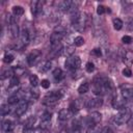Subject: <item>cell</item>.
Wrapping results in <instances>:
<instances>
[{"label":"cell","instance_id":"6da1fadb","mask_svg":"<svg viewBox=\"0 0 133 133\" xmlns=\"http://www.w3.org/2000/svg\"><path fill=\"white\" fill-rule=\"evenodd\" d=\"M92 89L96 96H102L113 89L112 81L104 76H97L92 81Z\"/></svg>","mask_w":133,"mask_h":133},{"label":"cell","instance_id":"7a4b0ae2","mask_svg":"<svg viewBox=\"0 0 133 133\" xmlns=\"http://www.w3.org/2000/svg\"><path fill=\"white\" fill-rule=\"evenodd\" d=\"M71 21H72V25L74 29L79 32L84 31L85 28L88 26V18L86 17L85 14L80 12V11H76L72 14Z\"/></svg>","mask_w":133,"mask_h":133},{"label":"cell","instance_id":"3957f363","mask_svg":"<svg viewBox=\"0 0 133 133\" xmlns=\"http://www.w3.org/2000/svg\"><path fill=\"white\" fill-rule=\"evenodd\" d=\"M63 96V91L62 90H54L50 94H48L44 100H43V105L47 106V107H52V106H55L58 101L62 98Z\"/></svg>","mask_w":133,"mask_h":133},{"label":"cell","instance_id":"277c9868","mask_svg":"<svg viewBox=\"0 0 133 133\" xmlns=\"http://www.w3.org/2000/svg\"><path fill=\"white\" fill-rule=\"evenodd\" d=\"M130 116H131V113H130V108H123L119 110V112L113 117V122L115 125L117 126H122L124 125L125 123H128L130 121Z\"/></svg>","mask_w":133,"mask_h":133},{"label":"cell","instance_id":"5b68a950","mask_svg":"<svg viewBox=\"0 0 133 133\" xmlns=\"http://www.w3.org/2000/svg\"><path fill=\"white\" fill-rule=\"evenodd\" d=\"M65 34H66V32H65V28L64 27H62V26L55 27L54 31L52 32V34L50 36V43H51V45L60 43V41L65 36Z\"/></svg>","mask_w":133,"mask_h":133},{"label":"cell","instance_id":"8992f818","mask_svg":"<svg viewBox=\"0 0 133 133\" xmlns=\"http://www.w3.org/2000/svg\"><path fill=\"white\" fill-rule=\"evenodd\" d=\"M80 64H81V59L77 55H73V56L68 57L65 62H64L65 69L71 71V72H74V71L78 70L80 68Z\"/></svg>","mask_w":133,"mask_h":133},{"label":"cell","instance_id":"52a82bcc","mask_svg":"<svg viewBox=\"0 0 133 133\" xmlns=\"http://www.w3.org/2000/svg\"><path fill=\"white\" fill-rule=\"evenodd\" d=\"M119 91L122 95V98L125 100L133 99V85L129 83H124L119 86Z\"/></svg>","mask_w":133,"mask_h":133},{"label":"cell","instance_id":"ba28073f","mask_svg":"<svg viewBox=\"0 0 133 133\" xmlns=\"http://www.w3.org/2000/svg\"><path fill=\"white\" fill-rule=\"evenodd\" d=\"M101 118H102L101 113L98 112V111H94V112H91V113L86 117L85 123H86V125H87L88 127H91V126L98 125V124L100 123Z\"/></svg>","mask_w":133,"mask_h":133},{"label":"cell","instance_id":"9c48e42d","mask_svg":"<svg viewBox=\"0 0 133 133\" xmlns=\"http://www.w3.org/2000/svg\"><path fill=\"white\" fill-rule=\"evenodd\" d=\"M41 55H42V53H41L39 50H33V51L30 52V53L28 54V56H27V63H28L30 66H32L33 64H35V63L37 62V60L39 59Z\"/></svg>","mask_w":133,"mask_h":133},{"label":"cell","instance_id":"30bf717a","mask_svg":"<svg viewBox=\"0 0 133 133\" xmlns=\"http://www.w3.org/2000/svg\"><path fill=\"white\" fill-rule=\"evenodd\" d=\"M102 104H103V100L101 98H90L86 100L84 105L86 108H99L100 106H102Z\"/></svg>","mask_w":133,"mask_h":133},{"label":"cell","instance_id":"8fae6325","mask_svg":"<svg viewBox=\"0 0 133 133\" xmlns=\"http://www.w3.org/2000/svg\"><path fill=\"white\" fill-rule=\"evenodd\" d=\"M43 5L44 2L43 1H32L31 2V12L33 14V16H38L43 9Z\"/></svg>","mask_w":133,"mask_h":133},{"label":"cell","instance_id":"7c38bea8","mask_svg":"<svg viewBox=\"0 0 133 133\" xmlns=\"http://www.w3.org/2000/svg\"><path fill=\"white\" fill-rule=\"evenodd\" d=\"M29 41H30V34H29V31L27 28H23L21 30V33H20V42L26 47L28 44H29Z\"/></svg>","mask_w":133,"mask_h":133},{"label":"cell","instance_id":"4fadbf2b","mask_svg":"<svg viewBox=\"0 0 133 133\" xmlns=\"http://www.w3.org/2000/svg\"><path fill=\"white\" fill-rule=\"evenodd\" d=\"M82 105H83V103H82L80 100H75V101L71 102V104H70V106H69V110H70L73 114H75V113H77V112L81 109Z\"/></svg>","mask_w":133,"mask_h":133},{"label":"cell","instance_id":"5bb4252c","mask_svg":"<svg viewBox=\"0 0 133 133\" xmlns=\"http://www.w3.org/2000/svg\"><path fill=\"white\" fill-rule=\"evenodd\" d=\"M27 108H28V103L26 101H22V102L19 103V105H18V107H17V109L15 111V114L17 116H21L26 112Z\"/></svg>","mask_w":133,"mask_h":133},{"label":"cell","instance_id":"9a60e30c","mask_svg":"<svg viewBox=\"0 0 133 133\" xmlns=\"http://www.w3.org/2000/svg\"><path fill=\"white\" fill-rule=\"evenodd\" d=\"M18 87H19V78L17 76H12L10 78V81H9V86L7 88V90L16 94V91L18 90Z\"/></svg>","mask_w":133,"mask_h":133},{"label":"cell","instance_id":"2e32d148","mask_svg":"<svg viewBox=\"0 0 133 133\" xmlns=\"http://www.w3.org/2000/svg\"><path fill=\"white\" fill-rule=\"evenodd\" d=\"M122 58H123V61L127 65H131L133 63V52L132 51H124Z\"/></svg>","mask_w":133,"mask_h":133},{"label":"cell","instance_id":"e0dca14e","mask_svg":"<svg viewBox=\"0 0 133 133\" xmlns=\"http://www.w3.org/2000/svg\"><path fill=\"white\" fill-rule=\"evenodd\" d=\"M72 114L73 113L69 109H61L58 112V119L61 121V122H65L72 116Z\"/></svg>","mask_w":133,"mask_h":133},{"label":"cell","instance_id":"ac0fdd59","mask_svg":"<svg viewBox=\"0 0 133 133\" xmlns=\"http://www.w3.org/2000/svg\"><path fill=\"white\" fill-rule=\"evenodd\" d=\"M72 4H73V1L63 0V1H60L58 3V8L61 11H70V9L72 7Z\"/></svg>","mask_w":133,"mask_h":133},{"label":"cell","instance_id":"d6986e66","mask_svg":"<svg viewBox=\"0 0 133 133\" xmlns=\"http://www.w3.org/2000/svg\"><path fill=\"white\" fill-rule=\"evenodd\" d=\"M1 128H2V131H3L4 133H11L12 130H14V124H12L11 121L6 119V121H4V122L2 123Z\"/></svg>","mask_w":133,"mask_h":133},{"label":"cell","instance_id":"ffe728a7","mask_svg":"<svg viewBox=\"0 0 133 133\" xmlns=\"http://www.w3.org/2000/svg\"><path fill=\"white\" fill-rule=\"evenodd\" d=\"M125 104H126V100L124 98L122 100L121 99H117V98H114L113 101H112V106H113L114 109L121 110V109L125 108Z\"/></svg>","mask_w":133,"mask_h":133},{"label":"cell","instance_id":"44dd1931","mask_svg":"<svg viewBox=\"0 0 133 133\" xmlns=\"http://www.w3.org/2000/svg\"><path fill=\"white\" fill-rule=\"evenodd\" d=\"M51 66H52V62H51L50 60H45V61H43V62L39 64L38 71H39L41 73H46V72H48V71L51 69Z\"/></svg>","mask_w":133,"mask_h":133},{"label":"cell","instance_id":"7402d4cb","mask_svg":"<svg viewBox=\"0 0 133 133\" xmlns=\"http://www.w3.org/2000/svg\"><path fill=\"white\" fill-rule=\"evenodd\" d=\"M9 29H10V33H11V36L12 37H17L20 35V31H19V26L18 24L16 23V21H14L10 25H9Z\"/></svg>","mask_w":133,"mask_h":133},{"label":"cell","instance_id":"603a6c76","mask_svg":"<svg viewBox=\"0 0 133 133\" xmlns=\"http://www.w3.org/2000/svg\"><path fill=\"white\" fill-rule=\"evenodd\" d=\"M53 78H54V80L56 81V82H59L60 80H62L63 79V77H64V75H63V73H62V71L60 70V69H55L54 71H53Z\"/></svg>","mask_w":133,"mask_h":133},{"label":"cell","instance_id":"cb8c5ba5","mask_svg":"<svg viewBox=\"0 0 133 133\" xmlns=\"http://www.w3.org/2000/svg\"><path fill=\"white\" fill-rule=\"evenodd\" d=\"M20 100H21V96H20V94L17 91L16 94H14V95H11L10 97H8L7 103L10 104V105H12V104H17L18 102H20Z\"/></svg>","mask_w":133,"mask_h":133},{"label":"cell","instance_id":"d4e9b609","mask_svg":"<svg viewBox=\"0 0 133 133\" xmlns=\"http://www.w3.org/2000/svg\"><path fill=\"white\" fill-rule=\"evenodd\" d=\"M73 53H74V47L70 46V45L66 46V47H63V49L61 51V55L66 56V58L70 57V56H73Z\"/></svg>","mask_w":133,"mask_h":133},{"label":"cell","instance_id":"484cf974","mask_svg":"<svg viewBox=\"0 0 133 133\" xmlns=\"http://www.w3.org/2000/svg\"><path fill=\"white\" fill-rule=\"evenodd\" d=\"M15 75V70L12 68H6L3 72H2V79H5V78H8V77H12Z\"/></svg>","mask_w":133,"mask_h":133},{"label":"cell","instance_id":"4316f807","mask_svg":"<svg viewBox=\"0 0 133 133\" xmlns=\"http://www.w3.org/2000/svg\"><path fill=\"white\" fill-rule=\"evenodd\" d=\"M88 89H89V83H88V82H84V83H82V84L78 87V92H79L80 95H82V94L87 92Z\"/></svg>","mask_w":133,"mask_h":133},{"label":"cell","instance_id":"83f0119b","mask_svg":"<svg viewBox=\"0 0 133 133\" xmlns=\"http://www.w3.org/2000/svg\"><path fill=\"white\" fill-rule=\"evenodd\" d=\"M112 22H113V27H114V29L119 30V29H122V28H123L124 22H123V21H122L119 18H114Z\"/></svg>","mask_w":133,"mask_h":133},{"label":"cell","instance_id":"f1b7e54d","mask_svg":"<svg viewBox=\"0 0 133 133\" xmlns=\"http://www.w3.org/2000/svg\"><path fill=\"white\" fill-rule=\"evenodd\" d=\"M102 127H100L99 125H95V126H91V127H88V130H87V133H101L102 132Z\"/></svg>","mask_w":133,"mask_h":133},{"label":"cell","instance_id":"f546056e","mask_svg":"<svg viewBox=\"0 0 133 133\" xmlns=\"http://www.w3.org/2000/svg\"><path fill=\"white\" fill-rule=\"evenodd\" d=\"M12 12L14 15L16 16H22L24 14V8L22 6H19V5H16L12 7Z\"/></svg>","mask_w":133,"mask_h":133},{"label":"cell","instance_id":"4dcf8cb0","mask_svg":"<svg viewBox=\"0 0 133 133\" xmlns=\"http://www.w3.org/2000/svg\"><path fill=\"white\" fill-rule=\"evenodd\" d=\"M29 81H30V84H31L33 87H36V86L38 85V83H39V80H38V78H37L36 75H30Z\"/></svg>","mask_w":133,"mask_h":133},{"label":"cell","instance_id":"1f68e13d","mask_svg":"<svg viewBox=\"0 0 133 133\" xmlns=\"http://www.w3.org/2000/svg\"><path fill=\"white\" fill-rule=\"evenodd\" d=\"M51 118H52V113L49 111H45L41 116V121L43 122H51Z\"/></svg>","mask_w":133,"mask_h":133},{"label":"cell","instance_id":"d6a6232c","mask_svg":"<svg viewBox=\"0 0 133 133\" xmlns=\"http://www.w3.org/2000/svg\"><path fill=\"white\" fill-rule=\"evenodd\" d=\"M84 44V38L82 37V36H76L75 38H74V45L76 46V47H81L82 45Z\"/></svg>","mask_w":133,"mask_h":133},{"label":"cell","instance_id":"836d02e7","mask_svg":"<svg viewBox=\"0 0 133 133\" xmlns=\"http://www.w3.org/2000/svg\"><path fill=\"white\" fill-rule=\"evenodd\" d=\"M9 111H10V109H9V106H8V105H5V104L1 105L0 113H1V115H2V116H4V115L8 114V113H9Z\"/></svg>","mask_w":133,"mask_h":133},{"label":"cell","instance_id":"e575fe53","mask_svg":"<svg viewBox=\"0 0 133 133\" xmlns=\"http://www.w3.org/2000/svg\"><path fill=\"white\" fill-rule=\"evenodd\" d=\"M3 61L5 63H10L14 61V56L11 54H5L4 57H3Z\"/></svg>","mask_w":133,"mask_h":133},{"label":"cell","instance_id":"d590c367","mask_svg":"<svg viewBox=\"0 0 133 133\" xmlns=\"http://www.w3.org/2000/svg\"><path fill=\"white\" fill-rule=\"evenodd\" d=\"M51 127V123L50 122H43L41 121V125H39V128L43 129V130H47Z\"/></svg>","mask_w":133,"mask_h":133},{"label":"cell","instance_id":"8d00e7d4","mask_svg":"<svg viewBox=\"0 0 133 133\" xmlns=\"http://www.w3.org/2000/svg\"><path fill=\"white\" fill-rule=\"evenodd\" d=\"M85 69H86V71H87L88 73H91V72H94V70H95V65H94L92 62H87L86 65H85Z\"/></svg>","mask_w":133,"mask_h":133},{"label":"cell","instance_id":"74e56055","mask_svg":"<svg viewBox=\"0 0 133 133\" xmlns=\"http://www.w3.org/2000/svg\"><path fill=\"white\" fill-rule=\"evenodd\" d=\"M41 85H42V87H43V88L47 89V88H49V87H50V81H49V80H47V79H44V80H42Z\"/></svg>","mask_w":133,"mask_h":133},{"label":"cell","instance_id":"f35d334b","mask_svg":"<svg viewBox=\"0 0 133 133\" xmlns=\"http://www.w3.org/2000/svg\"><path fill=\"white\" fill-rule=\"evenodd\" d=\"M127 28L130 31H133V18H129L127 21Z\"/></svg>","mask_w":133,"mask_h":133},{"label":"cell","instance_id":"ab89813d","mask_svg":"<svg viewBox=\"0 0 133 133\" xmlns=\"http://www.w3.org/2000/svg\"><path fill=\"white\" fill-rule=\"evenodd\" d=\"M122 42H123L124 44H130V43L132 42V37H131L130 35H124V36L122 37Z\"/></svg>","mask_w":133,"mask_h":133},{"label":"cell","instance_id":"60d3db41","mask_svg":"<svg viewBox=\"0 0 133 133\" xmlns=\"http://www.w3.org/2000/svg\"><path fill=\"white\" fill-rule=\"evenodd\" d=\"M122 73H123V75L126 76V77H131V76H132V72H131V70H130L129 68H125V69L122 71Z\"/></svg>","mask_w":133,"mask_h":133},{"label":"cell","instance_id":"b9f144b4","mask_svg":"<svg viewBox=\"0 0 133 133\" xmlns=\"http://www.w3.org/2000/svg\"><path fill=\"white\" fill-rule=\"evenodd\" d=\"M104 12H105V7H104L103 5H99V6L97 7V14L101 16V15H103Z\"/></svg>","mask_w":133,"mask_h":133},{"label":"cell","instance_id":"7bdbcfd3","mask_svg":"<svg viewBox=\"0 0 133 133\" xmlns=\"http://www.w3.org/2000/svg\"><path fill=\"white\" fill-rule=\"evenodd\" d=\"M34 129H33V127H25L24 129H23V133H34Z\"/></svg>","mask_w":133,"mask_h":133},{"label":"cell","instance_id":"ee69618b","mask_svg":"<svg viewBox=\"0 0 133 133\" xmlns=\"http://www.w3.org/2000/svg\"><path fill=\"white\" fill-rule=\"evenodd\" d=\"M92 53H94L96 56H98V57H100V56L102 55V52H101V50H100L99 48H96V49H94V50H92Z\"/></svg>","mask_w":133,"mask_h":133},{"label":"cell","instance_id":"f6af8a7d","mask_svg":"<svg viewBox=\"0 0 133 133\" xmlns=\"http://www.w3.org/2000/svg\"><path fill=\"white\" fill-rule=\"evenodd\" d=\"M101 133H113V131L111 130V128H109V127H104L103 129H102V132Z\"/></svg>","mask_w":133,"mask_h":133},{"label":"cell","instance_id":"bcb514c9","mask_svg":"<svg viewBox=\"0 0 133 133\" xmlns=\"http://www.w3.org/2000/svg\"><path fill=\"white\" fill-rule=\"evenodd\" d=\"M130 113H131V116H130V121H129V123L133 124V107L130 108Z\"/></svg>","mask_w":133,"mask_h":133}]
</instances>
